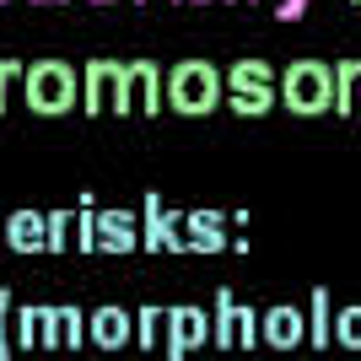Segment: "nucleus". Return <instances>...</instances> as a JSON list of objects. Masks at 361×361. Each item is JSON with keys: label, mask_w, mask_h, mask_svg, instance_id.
I'll return each mask as SVG.
<instances>
[{"label": "nucleus", "mask_w": 361, "mask_h": 361, "mask_svg": "<svg viewBox=\"0 0 361 361\" xmlns=\"http://www.w3.org/2000/svg\"><path fill=\"white\" fill-rule=\"evenodd\" d=\"M211 345V313H200V307H167L162 318V356L167 361H189V350Z\"/></svg>", "instance_id": "nucleus-4"}, {"label": "nucleus", "mask_w": 361, "mask_h": 361, "mask_svg": "<svg viewBox=\"0 0 361 361\" xmlns=\"http://www.w3.org/2000/svg\"><path fill=\"white\" fill-rule=\"evenodd\" d=\"M162 103L173 114H211L221 103V71L211 60H178L173 71H162Z\"/></svg>", "instance_id": "nucleus-1"}, {"label": "nucleus", "mask_w": 361, "mask_h": 361, "mask_svg": "<svg viewBox=\"0 0 361 361\" xmlns=\"http://www.w3.org/2000/svg\"><path fill=\"white\" fill-rule=\"evenodd\" d=\"M75 248H97V226H92V211H81V221H75Z\"/></svg>", "instance_id": "nucleus-21"}, {"label": "nucleus", "mask_w": 361, "mask_h": 361, "mask_svg": "<svg viewBox=\"0 0 361 361\" xmlns=\"http://www.w3.org/2000/svg\"><path fill=\"white\" fill-rule=\"evenodd\" d=\"M54 324H60V340H65V345H81V313H75V307L54 313Z\"/></svg>", "instance_id": "nucleus-20"}, {"label": "nucleus", "mask_w": 361, "mask_h": 361, "mask_svg": "<svg viewBox=\"0 0 361 361\" xmlns=\"http://www.w3.org/2000/svg\"><path fill=\"white\" fill-rule=\"evenodd\" d=\"M81 103L92 114H124V65L119 60H92L81 71Z\"/></svg>", "instance_id": "nucleus-6"}, {"label": "nucleus", "mask_w": 361, "mask_h": 361, "mask_svg": "<svg viewBox=\"0 0 361 361\" xmlns=\"http://www.w3.org/2000/svg\"><path fill=\"white\" fill-rule=\"evenodd\" d=\"M92 226H97V248H108V254H130V248H140V226L130 211H92Z\"/></svg>", "instance_id": "nucleus-11"}, {"label": "nucleus", "mask_w": 361, "mask_h": 361, "mask_svg": "<svg viewBox=\"0 0 361 361\" xmlns=\"http://www.w3.org/2000/svg\"><path fill=\"white\" fill-rule=\"evenodd\" d=\"M259 340L275 345V350L307 345V307H297V302H275L270 313H259Z\"/></svg>", "instance_id": "nucleus-8"}, {"label": "nucleus", "mask_w": 361, "mask_h": 361, "mask_svg": "<svg viewBox=\"0 0 361 361\" xmlns=\"http://www.w3.org/2000/svg\"><path fill=\"white\" fill-rule=\"evenodd\" d=\"M259 345V313L248 302H238V350H254Z\"/></svg>", "instance_id": "nucleus-18"}, {"label": "nucleus", "mask_w": 361, "mask_h": 361, "mask_svg": "<svg viewBox=\"0 0 361 361\" xmlns=\"http://www.w3.org/2000/svg\"><path fill=\"white\" fill-rule=\"evenodd\" d=\"M92 340L103 350H124L130 340H135V318L124 313V307H103V313L92 318Z\"/></svg>", "instance_id": "nucleus-13"}, {"label": "nucleus", "mask_w": 361, "mask_h": 361, "mask_svg": "<svg viewBox=\"0 0 361 361\" xmlns=\"http://www.w3.org/2000/svg\"><path fill=\"white\" fill-rule=\"evenodd\" d=\"M275 11H281V22H297V16L307 11V0H281V6H275Z\"/></svg>", "instance_id": "nucleus-23"}, {"label": "nucleus", "mask_w": 361, "mask_h": 361, "mask_svg": "<svg viewBox=\"0 0 361 361\" xmlns=\"http://www.w3.org/2000/svg\"><path fill=\"white\" fill-rule=\"evenodd\" d=\"M65 232H75V221L54 216V221H49V248H65Z\"/></svg>", "instance_id": "nucleus-22"}, {"label": "nucleus", "mask_w": 361, "mask_h": 361, "mask_svg": "<svg viewBox=\"0 0 361 361\" xmlns=\"http://www.w3.org/2000/svg\"><path fill=\"white\" fill-rule=\"evenodd\" d=\"M195 6H200V0H195Z\"/></svg>", "instance_id": "nucleus-25"}, {"label": "nucleus", "mask_w": 361, "mask_h": 361, "mask_svg": "<svg viewBox=\"0 0 361 361\" xmlns=\"http://www.w3.org/2000/svg\"><path fill=\"white\" fill-rule=\"evenodd\" d=\"M183 243H189L195 254H221V248H232L226 216L221 211H183Z\"/></svg>", "instance_id": "nucleus-10"}, {"label": "nucleus", "mask_w": 361, "mask_h": 361, "mask_svg": "<svg viewBox=\"0 0 361 361\" xmlns=\"http://www.w3.org/2000/svg\"><path fill=\"white\" fill-rule=\"evenodd\" d=\"M27 97L32 108H44V114H65V108L81 97V87H75V71L60 60H44V65H32L27 75Z\"/></svg>", "instance_id": "nucleus-5"}, {"label": "nucleus", "mask_w": 361, "mask_h": 361, "mask_svg": "<svg viewBox=\"0 0 361 361\" xmlns=\"http://www.w3.org/2000/svg\"><path fill=\"white\" fill-rule=\"evenodd\" d=\"M275 97L291 114H334V65L324 60H291L275 81Z\"/></svg>", "instance_id": "nucleus-2"}, {"label": "nucleus", "mask_w": 361, "mask_h": 361, "mask_svg": "<svg viewBox=\"0 0 361 361\" xmlns=\"http://www.w3.org/2000/svg\"><path fill=\"white\" fill-rule=\"evenodd\" d=\"M211 345L238 350V297L232 291H216V313H211Z\"/></svg>", "instance_id": "nucleus-15"}, {"label": "nucleus", "mask_w": 361, "mask_h": 361, "mask_svg": "<svg viewBox=\"0 0 361 361\" xmlns=\"http://www.w3.org/2000/svg\"><path fill=\"white\" fill-rule=\"evenodd\" d=\"M221 97L232 114L259 119V114L275 108V71L264 60H238L232 71H221Z\"/></svg>", "instance_id": "nucleus-3"}, {"label": "nucleus", "mask_w": 361, "mask_h": 361, "mask_svg": "<svg viewBox=\"0 0 361 361\" xmlns=\"http://www.w3.org/2000/svg\"><path fill=\"white\" fill-rule=\"evenodd\" d=\"M11 238H16V248H44V226L32 221V216H16V221H11Z\"/></svg>", "instance_id": "nucleus-19"}, {"label": "nucleus", "mask_w": 361, "mask_h": 361, "mask_svg": "<svg viewBox=\"0 0 361 361\" xmlns=\"http://www.w3.org/2000/svg\"><path fill=\"white\" fill-rule=\"evenodd\" d=\"M329 324H334V307H329V286H313V291H307V345H313V350L334 345Z\"/></svg>", "instance_id": "nucleus-14"}, {"label": "nucleus", "mask_w": 361, "mask_h": 361, "mask_svg": "<svg viewBox=\"0 0 361 361\" xmlns=\"http://www.w3.org/2000/svg\"><path fill=\"white\" fill-rule=\"evenodd\" d=\"M329 334H334V345H345V350H361V302H356V307H340V313H334Z\"/></svg>", "instance_id": "nucleus-17"}, {"label": "nucleus", "mask_w": 361, "mask_h": 361, "mask_svg": "<svg viewBox=\"0 0 361 361\" xmlns=\"http://www.w3.org/2000/svg\"><path fill=\"white\" fill-rule=\"evenodd\" d=\"M350 6H361V0H350Z\"/></svg>", "instance_id": "nucleus-24"}, {"label": "nucleus", "mask_w": 361, "mask_h": 361, "mask_svg": "<svg viewBox=\"0 0 361 361\" xmlns=\"http://www.w3.org/2000/svg\"><path fill=\"white\" fill-rule=\"evenodd\" d=\"M162 108V65L130 60L124 65V114H157Z\"/></svg>", "instance_id": "nucleus-9"}, {"label": "nucleus", "mask_w": 361, "mask_h": 361, "mask_svg": "<svg viewBox=\"0 0 361 361\" xmlns=\"http://www.w3.org/2000/svg\"><path fill=\"white\" fill-rule=\"evenodd\" d=\"M334 114L340 119H361V60L334 65Z\"/></svg>", "instance_id": "nucleus-12"}, {"label": "nucleus", "mask_w": 361, "mask_h": 361, "mask_svg": "<svg viewBox=\"0 0 361 361\" xmlns=\"http://www.w3.org/2000/svg\"><path fill=\"white\" fill-rule=\"evenodd\" d=\"M140 248H151V254L189 248V243H183V216L167 211L162 195H146V211H140Z\"/></svg>", "instance_id": "nucleus-7"}, {"label": "nucleus", "mask_w": 361, "mask_h": 361, "mask_svg": "<svg viewBox=\"0 0 361 361\" xmlns=\"http://www.w3.org/2000/svg\"><path fill=\"white\" fill-rule=\"evenodd\" d=\"M162 318H167V307H140L135 313V345L140 350H162Z\"/></svg>", "instance_id": "nucleus-16"}]
</instances>
